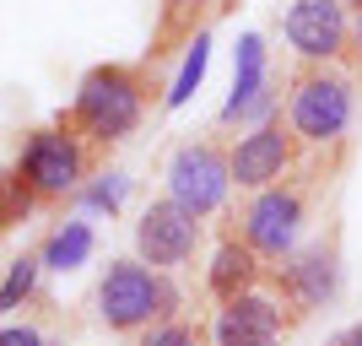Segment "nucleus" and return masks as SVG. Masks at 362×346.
<instances>
[{
    "label": "nucleus",
    "mask_w": 362,
    "mask_h": 346,
    "mask_svg": "<svg viewBox=\"0 0 362 346\" xmlns=\"http://www.w3.org/2000/svg\"><path fill=\"white\" fill-rule=\"evenodd\" d=\"M141 114H146V76H141V65H92L81 76V87H76V103L60 120V130H71L81 146L87 141L108 146V141L130 136L141 125Z\"/></svg>",
    "instance_id": "obj_1"
},
{
    "label": "nucleus",
    "mask_w": 362,
    "mask_h": 346,
    "mask_svg": "<svg viewBox=\"0 0 362 346\" xmlns=\"http://www.w3.org/2000/svg\"><path fill=\"white\" fill-rule=\"evenodd\" d=\"M98 314H103L108 330H151L163 319H179V292L163 271H146L136 260H114L98 287Z\"/></svg>",
    "instance_id": "obj_2"
},
{
    "label": "nucleus",
    "mask_w": 362,
    "mask_h": 346,
    "mask_svg": "<svg viewBox=\"0 0 362 346\" xmlns=\"http://www.w3.org/2000/svg\"><path fill=\"white\" fill-rule=\"evenodd\" d=\"M87 173V146L71 136V130H33L22 157H16V179L33 190V200H60L71 195Z\"/></svg>",
    "instance_id": "obj_3"
},
{
    "label": "nucleus",
    "mask_w": 362,
    "mask_h": 346,
    "mask_svg": "<svg viewBox=\"0 0 362 346\" xmlns=\"http://www.w3.org/2000/svg\"><path fill=\"white\" fill-rule=\"evenodd\" d=\"M227 184H233L227 157H222V146H211V141H189V146H179L173 163H168V200L184 206L195 222L211 217V211L227 200Z\"/></svg>",
    "instance_id": "obj_4"
},
{
    "label": "nucleus",
    "mask_w": 362,
    "mask_h": 346,
    "mask_svg": "<svg viewBox=\"0 0 362 346\" xmlns=\"http://www.w3.org/2000/svg\"><path fill=\"white\" fill-rule=\"evenodd\" d=\"M351 125V81L335 71H303L292 87V130L308 146H325Z\"/></svg>",
    "instance_id": "obj_5"
},
{
    "label": "nucleus",
    "mask_w": 362,
    "mask_h": 346,
    "mask_svg": "<svg viewBox=\"0 0 362 346\" xmlns=\"http://www.w3.org/2000/svg\"><path fill=\"white\" fill-rule=\"evenodd\" d=\"M195 243H200V222L184 206H173V200H151V206L141 211L136 249H141V260H146L151 271H173V265H184V260L195 255Z\"/></svg>",
    "instance_id": "obj_6"
},
{
    "label": "nucleus",
    "mask_w": 362,
    "mask_h": 346,
    "mask_svg": "<svg viewBox=\"0 0 362 346\" xmlns=\"http://www.w3.org/2000/svg\"><path fill=\"white\" fill-rule=\"evenodd\" d=\"M298 227H303V195L298 190H281V184L259 190V195L249 200V211H243V243H249L255 255H271V260L292 255Z\"/></svg>",
    "instance_id": "obj_7"
},
{
    "label": "nucleus",
    "mask_w": 362,
    "mask_h": 346,
    "mask_svg": "<svg viewBox=\"0 0 362 346\" xmlns=\"http://www.w3.org/2000/svg\"><path fill=\"white\" fill-rule=\"evenodd\" d=\"M276 287H281V298L292 303V314L325 308V303L335 298V287H341V249H335V238L292 255L287 265L276 271Z\"/></svg>",
    "instance_id": "obj_8"
},
{
    "label": "nucleus",
    "mask_w": 362,
    "mask_h": 346,
    "mask_svg": "<svg viewBox=\"0 0 362 346\" xmlns=\"http://www.w3.org/2000/svg\"><path fill=\"white\" fill-rule=\"evenodd\" d=\"M292 168V130L281 120H265L255 136H243L227 157V173L243 190H271L281 173Z\"/></svg>",
    "instance_id": "obj_9"
},
{
    "label": "nucleus",
    "mask_w": 362,
    "mask_h": 346,
    "mask_svg": "<svg viewBox=\"0 0 362 346\" xmlns=\"http://www.w3.org/2000/svg\"><path fill=\"white\" fill-rule=\"evenodd\" d=\"M281 33H287V44L298 49L303 60H335L341 49H346V6L341 0H298L287 11V22H281Z\"/></svg>",
    "instance_id": "obj_10"
},
{
    "label": "nucleus",
    "mask_w": 362,
    "mask_h": 346,
    "mask_svg": "<svg viewBox=\"0 0 362 346\" xmlns=\"http://www.w3.org/2000/svg\"><path fill=\"white\" fill-rule=\"evenodd\" d=\"M287 330V319L276 308L271 298H259V292H243V298L222 303V314H216L211 335L216 346H276Z\"/></svg>",
    "instance_id": "obj_11"
},
{
    "label": "nucleus",
    "mask_w": 362,
    "mask_h": 346,
    "mask_svg": "<svg viewBox=\"0 0 362 346\" xmlns=\"http://www.w3.org/2000/svg\"><path fill=\"white\" fill-rule=\"evenodd\" d=\"M271 108V92H265V44L255 33L238 38V76H233V98H227L222 120H249V114H265Z\"/></svg>",
    "instance_id": "obj_12"
},
{
    "label": "nucleus",
    "mask_w": 362,
    "mask_h": 346,
    "mask_svg": "<svg viewBox=\"0 0 362 346\" xmlns=\"http://www.w3.org/2000/svg\"><path fill=\"white\" fill-rule=\"evenodd\" d=\"M255 282H259V255L243 238H222V249L211 260V292L222 303H233L243 292H255Z\"/></svg>",
    "instance_id": "obj_13"
},
{
    "label": "nucleus",
    "mask_w": 362,
    "mask_h": 346,
    "mask_svg": "<svg viewBox=\"0 0 362 346\" xmlns=\"http://www.w3.org/2000/svg\"><path fill=\"white\" fill-rule=\"evenodd\" d=\"M87 255H92V227L87 222H65L60 233L44 243V255H38V260H44L49 271H76Z\"/></svg>",
    "instance_id": "obj_14"
},
{
    "label": "nucleus",
    "mask_w": 362,
    "mask_h": 346,
    "mask_svg": "<svg viewBox=\"0 0 362 346\" xmlns=\"http://www.w3.org/2000/svg\"><path fill=\"white\" fill-rule=\"evenodd\" d=\"M38 265H44V260H38V255H22V260H16V265H11V276L0 282V319L11 314V308H16V303H22V298H28L33 287H38Z\"/></svg>",
    "instance_id": "obj_15"
},
{
    "label": "nucleus",
    "mask_w": 362,
    "mask_h": 346,
    "mask_svg": "<svg viewBox=\"0 0 362 346\" xmlns=\"http://www.w3.org/2000/svg\"><path fill=\"white\" fill-rule=\"evenodd\" d=\"M206 33H200L195 44H189V54H184V71H179V81H173V92H168V108H184L189 103V92L200 87V76H206Z\"/></svg>",
    "instance_id": "obj_16"
},
{
    "label": "nucleus",
    "mask_w": 362,
    "mask_h": 346,
    "mask_svg": "<svg viewBox=\"0 0 362 346\" xmlns=\"http://www.w3.org/2000/svg\"><path fill=\"white\" fill-rule=\"evenodd\" d=\"M28 211H33V190L16 179V168H11V173H0V233H6L11 222H22Z\"/></svg>",
    "instance_id": "obj_17"
},
{
    "label": "nucleus",
    "mask_w": 362,
    "mask_h": 346,
    "mask_svg": "<svg viewBox=\"0 0 362 346\" xmlns=\"http://www.w3.org/2000/svg\"><path fill=\"white\" fill-rule=\"evenodd\" d=\"M141 346H206V335H200V325H189V319H163V325H151V330L141 335Z\"/></svg>",
    "instance_id": "obj_18"
},
{
    "label": "nucleus",
    "mask_w": 362,
    "mask_h": 346,
    "mask_svg": "<svg viewBox=\"0 0 362 346\" xmlns=\"http://www.w3.org/2000/svg\"><path fill=\"white\" fill-rule=\"evenodd\" d=\"M87 200H92V206H108V211H114V206L124 200V179H119V173H108V179H98V184L87 190Z\"/></svg>",
    "instance_id": "obj_19"
},
{
    "label": "nucleus",
    "mask_w": 362,
    "mask_h": 346,
    "mask_svg": "<svg viewBox=\"0 0 362 346\" xmlns=\"http://www.w3.org/2000/svg\"><path fill=\"white\" fill-rule=\"evenodd\" d=\"M0 346H44V335L33 330V325H6V330H0Z\"/></svg>",
    "instance_id": "obj_20"
},
{
    "label": "nucleus",
    "mask_w": 362,
    "mask_h": 346,
    "mask_svg": "<svg viewBox=\"0 0 362 346\" xmlns=\"http://www.w3.org/2000/svg\"><path fill=\"white\" fill-rule=\"evenodd\" d=\"M330 346H362V325H351V330H341Z\"/></svg>",
    "instance_id": "obj_21"
},
{
    "label": "nucleus",
    "mask_w": 362,
    "mask_h": 346,
    "mask_svg": "<svg viewBox=\"0 0 362 346\" xmlns=\"http://www.w3.org/2000/svg\"><path fill=\"white\" fill-rule=\"evenodd\" d=\"M357 44H362V0H357Z\"/></svg>",
    "instance_id": "obj_22"
},
{
    "label": "nucleus",
    "mask_w": 362,
    "mask_h": 346,
    "mask_svg": "<svg viewBox=\"0 0 362 346\" xmlns=\"http://www.w3.org/2000/svg\"><path fill=\"white\" fill-rule=\"evenodd\" d=\"M44 346H54V341H44Z\"/></svg>",
    "instance_id": "obj_23"
}]
</instances>
